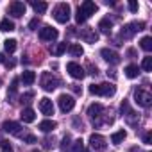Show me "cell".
<instances>
[{
	"instance_id": "277c9868",
	"label": "cell",
	"mask_w": 152,
	"mask_h": 152,
	"mask_svg": "<svg viewBox=\"0 0 152 152\" xmlns=\"http://www.w3.org/2000/svg\"><path fill=\"white\" fill-rule=\"evenodd\" d=\"M134 102H136L138 106H141V107H150V104H152V95H150L147 90L138 88V90H134Z\"/></svg>"
},
{
	"instance_id": "ba28073f",
	"label": "cell",
	"mask_w": 152,
	"mask_h": 152,
	"mask_svg": "<svg viewBox=\"0 0 152 152\" xmlns=\"http://www.w3.org/2000/svg\"><path fill=\"white\" fill-rule=\"evenodd\" d=\"M57 86H59V81L54 77L52 73H43V77H41V88L45 91H54Z\"/></svg>"
},
{
	"instance_id": "9a60e30c",
	"label": "cell",
	"mask_w": 152,
	"mask_h": 152,
	"mask_svg": "<svg viewBox=\"0 0 152 152\" xmlns=\"http://www.w3.org/2000/svg\"><path fill=\"white\" fill-rule=\"evenodd\" d=\"M81 38H83L86 43H97V39H99V34L95 32V29L88 27V29H84V31L81 32Z\"/></svg>"
},
{
	"instance_id": "74e56055",
	"label": "cell",
	"mask_w": 152,
	"mask_h": 152,
	"mask_svg": "<svg viewBox=\"0 0 152 152\" xmlns=\"http://www.w3.org/2000/svg\"><path fill=\"white\" fill-rule=\"evenodd\" d=\"M31 99H34V93H32V91H29V93L22 95V102H31Z\"/></svg>"
},
{
	"instance_id": "cb8c5ba5",
	"label": "cell",
	"mask_w": 152,
	"mask_h": 152,
	"mask_svg": "<svg viewBox=\"0 0 152 152\" xmlns=\"http://www.w3.org/2000/svg\"><path fill=\"white\" fill-rule=\"evenodd\" d=\"M0 31L2 32H13L15 31V23L9 18H4L2 22H0Z\"/></svg>"
},
{
	"instance_id": "f1b7e54d",
	"label": "cell",
	"mask_w": 152,
	"mask_h": 152,
	"mask_svg": "<svg viewBox=\"0 0 152 152\" xmlns=\"http://www.w3.org/2000/svg\"><path fill=\"white\" fill-rule=\"evenodd\" d=\"M4 48H6V52L13 54L16 50V39H6L4 41Z\"/></svg>"
},
{
	"instance_id": "7bdbcfd3",
	"label": "cell",
	"mask_w": 152,
	"mask_h": 152,
	"mask_svg": "<svg viewBox=\"0 0 152 152\" xmlns=\"http://www.w3.org/2000/svg\"><path fill=\"white\" fill-rule=\"evenodd\" d=\"M6 59H4V54H0V63H4Z\"/></svg>"
},
{
	"instance_id": "44dd1931",
	"label": "cell",
	"mask_w": 152,
	"mask_h": 152,
	"mask_svg": "<svg viewBox=\"0 0 152 152\" xmlns=\"http://www.w3.org/2000/svg\"><path fill=\"white\" fill-rule=\"evenodd\" d=\"M125 75L129 79H136L140 75V66L138 64H127L125 66Z\"/></svg>"
},
{
	"instance_id": "b9f144b4",
	"label": "cell",
	"mask_w": 152,
	"mask_h": 152,
	"mask_svg": "<svg viewBox=\"0 0 152 152\" xmlns=\"http://www.w3.org/2000/svg\"><path fill=\"white\" fill-rule=\"evenodd\" d=\"M72 90H73L75 93H81V88H79L77 84H72Z\"/></svg>"
},
{
	"instance_id": "7c38bea8",
	"label": "cell",
	"mask_w": 152,
	"mask_h": 152,
	"mask_svg": "<svg viewBox=\"0 0 152 152\" xmlns=\"http://www.w3.org/2000/svg\"><path fill=\"white\" fill-rule=\"evenodd\" d=\"M100 56H102V59L107 61L109 64H118V63L122 61L120 56H118L115 50H111V48H102V50H100Z\"/></svg>"
},
{
	"instance_id": "8fae6325",
	"label": "cell",
	"mask_w": 152,
	"mask_h": 152,
	"mask_svg": "<svg viewBox=\"0 0 152 152\" xmlns=\"http://www.w3.org/2000/svg\"><path fill=\"white\" fill-rule=\"evenodd\" d=\"M7 11H9L11 16L20 18V16L25 15V4H23V2H18V0H15V2L9 4V9H7Z\"/></svg>"
},
{
	"instance_id": "ac0fdd59",
	"label": "cell",
	"mask_w": 152,
	"mask_h": 152,
	"mask_svg": "<svg viewBox=\"0 0 152 152\" xmlns=\"http://www.w3.org/2000/svg\"><path fill=\"white\" fill-rule=\"evenodd\" d=\"M111 29H113V22H111L109 18H102V20L99 22V31H100L102 34H111Z\"/></svg>"
},
{
	"instance_id": "484cf974",
	"label": "cell",
	"mask_w": 152,
	"mask_h": 152,
	"mask_svg": "<svg viewBox=\"0 0 152 152\" xmlns=\"http://www.w3.org/2000/svg\"><path fill=\"white\" fill-rule=\"evenodd\" d=\"M50 52H52L54 56H63V54L66 52V43H56V45L50 48Z\"/></svg>"
},
{
	"instance_id": "7a4b0ae2",
	"label": "cell",
	"mask_w": 152,
	"mask_h": 152,
	"mask_svg": "<svg viewBox=\"0 0 152 152\" xmlns=\"http://www.w3.org/2000/svg\"><path fill=\"white\" fill-rule=\"evenodd\" d=\"M70 13H72V9H70V4H66V2H61L54 7V18L59 23H66L70 20Z\"/></svg>"
},
{
	"instance_id": "1f68e13d",
	"label": "cell",
	"mask_w": 152,
	"mask_h": 152,
	"mask_svg": "<svg viewBox=\"0 0 152 152\" xmlns=\"http://www.w3.org/2000/svg\"><path fill=\"white\" fill-rule=\"evenodd\" d=\"M0 147H2V152H13V147L7 140H2L0 141Z\"/></svg>"
},
{
	"instance_id": "5b68a950",
	"label": "cell",
	"mask_w": 152,
	"mask_h": 152,
	"mask_svg": "<svg viewBox=\"0 0 152 152\" xmlns=\"http://www.w3.org/2000/svg\"><path fill=\"white\" fill-rule=\"evenodd\" d=\"M57 104H59V109H61L63 113H70V111L75 107V99H73L72 95H66V93H63V95H59V99H57Z\"/></svg>"
},
{
	"instance_id": "836d02e7",
	"label": "cell",
	"mask_w": 152,
	"mask_h": 152,
	"mask_svg": "<svg viewBox=\"0 0 152 152\" xmlns=\"http://www.w3.org/2000/svg\"><path fill=\"white\" fill-rule=\"evenodd\" d=\"M70 140H72L70 134H66V136L63 138V141H61V148H63V150H66V148L70 147Z\"/></svg>"
},
{
	"instance_id": "4316f807",
	"label": "cell",
	"mask_w": 152,
	"mask_h": 152,
	"mask_svg": "<svg viewBox=\"0 0 152 152\" xmlns=\"http://www.w3.org/2000/svg\"><path fill=\"white\" fill-rule=\"evenodd\" d=\"M140 47H141L145 52H150V50H152V38H150V36H145V38H141V41H140Z\"/></svg>"
},
{
	"instance_id": "ffe728a7",
	"label": "cell",
	"mask_w": 152,
	"mask_h": 152,
	"mask_svg": "<svg viewBox=\"0 0 152 152\" xmlns=\"http://www.w3.org/2000/svg\"><path fill=\"white\" fill-rule=\"evenodd\" d=\"M39 131H43V132H52L56 127H57V124L54 122V120H43V122H39Z\"/></svg>"
},
{
	"instance_id": "52a82bcc",
	"label": "cell",
	"mask_w": 152,
	"mask_h": 152,
	"mask_svg": "<svg viewBox=\"0 0 152 152\" xmlns=\"http://www.w3.org/2000/svg\"><path fill=\"white\" fill-rule=\"evenodd\" d=\"M102 113H104V107H102V104H91L90 107H88V116L93 120V125L95 127H99L102 122L99 120L100 116H102Z\"/></svg>"
},
{
	"instance_id": "f35d334b",
	"label": "cell",
	"mask_w": 152,
	"mask_h": 152,
	"mask_svg": "<svg viewBox=\"0 0 152 152\" xmlns=\"http://www.w3.org/2000/svg\"><path fill=\"white\" fill-rule=\"evenodd\" d=\"M150 140H152V134H150V132H147V134L143 136V141H145V143H150Z\"/></svg>"
},
{
	"instance_id": "e575fe53",
	"label": "cell",
	"mask_w": 152,
	"mask_h": 152,
	"mask_svg": "<svg viewBox=\"0 0 152 152\" xmlns=\"http://www.w3.org/2000/svg\"><path fill=\"white\" fill-rule=\"evenodd\" d=\"M138 2H136V0H131V2H129V11L131 13H138Z\"/></svg>"
},
{
	"instance_id": "d4e9b609",
	"label": "cell",
	"mask_w": 152,
	"mask_h": 152,
	"mask_svg": "<svg viewBox=\"0 0 152 152\" xmlns=\"http://www.w3.org/2000/svg\"><path fill=\"white\" fill-rule=\"evenodd\" d=\"M31 6H32V9H34L38 15H43V13L48 9V4H47V2H34V0H32Z\"/></svg>"
},
{
	"instance_id": "83f0119b",
	"label": "cell",
	"mask_w": 152,
	"mask_h": 152,
	"mask_svg": "<svg viewBox=\"0 0 152 152\" xmlns=\"http://www.w3.org/2000/svg\"><path fill=\"white\" fill-rule=\"evenodd\" d=\"M70 152H84V141H83V140H75V141L72 143Z\"/></svg>"
},
{
	"instance_id": "7402d4cb",
	"label": "cell",
	"mask_w": 152,
	"mask_h": 152,
	"mask_svg": "<svg viewBox=\"0 0 152 152\" xmlns=\"http://www.w3.org/2000/svg\"><path fill=\"white\" fill-rule=\"evenodd\" d=\"M125 138H127V132H125L124 129H120V131H116V132H113V134H111V143L120 145Z\"/></svg>"
},
{
	"instance_id": "8d00e7d4",
	"label": "cell",
	"mask_w": 152,
	"mask_h": 152,
	"mask_svg": "<svg viewBox=\"0 0 152 152\" xmlns=\"http://www.w3.org/2000/svg\"><path fill=\"white\" fill-rule=\"evenodd\" d=\"M38 25H39V20H38V18H32V20H31V23H29V29H31V31H36V27H38Z\"/></svg>"
},
{
	"instance_id": "ee69618b",
	"label": "cell",
	"mask_w": 152,
	"mask_h": 152,
	"mask_svg": "<svg viewBox=\"0 0 152 152\" xmlns=\"http://www.w3.org/2000/svg\"><path fill=\"white\" fill-rule=\"evenodd\" d=\"M32 152H41V150H32Z\"/></svg>"
},
{
	"instance_id": "e0dca14e",
	"label": "cell",
	"mask_w": 152,
	"mask_h": 152,
	"mask_svg": "<svg viewBox=\"0 0 152 152\" xmlns=\"http://www.w3.org/2000/svg\"><path fill=\"white\" fill-rule=\"evenodd\" d=\"M20 116H22V120H23L25 124H32V122L36 120V113H34V109H31V107H25V109H22Z\"/></svg>"
},
{
	"instance_id": "4fadbf2b",
	"label": "cell",
	"mask_w": 152,
	"mask_h": 152,
	"mask_svg": "<svg viewBox=\"0 0 152 152\" xmlns=\"http://www.w3.org/2000/svg\"><path fill=\"white\" fill-rule=\"evenodd\" d=\"M2 129H4L6 132L13 134V136H20V134H22V125H20L18 122H11V120H7V122H4Z\"/></svg>"
},
{
	"instance_id": "6da1fadb",
	"label": "cell",
	"mask_w": 152,
	"mask_h": 152,
	"mask_svg": "<svg viewBox=\"0 0 152 152\" xmlns=\"http://www.w3.org/2000/svg\"><path fill=\"white\" fill-rule=\"evenodd\" d=\"M91 95H102V97H113L116 93V86L113 83H104V84H91L90 86Z\"/></svg>"
},
{
	"instance_id": "ab89813d",
	"label": "cell",
	"mask_w": 152,
	"mask_h": 152,
	"mask_svg": "<svg viewBox=\"0 0 152 152\" xmlns=\"http://www.w3.org/2000/svg\"><path fill=\"white\" fill-rule=\"evenodd\" d=\"M4 63H6V66H7V68H13V66L16 64V63H15L13 59H9V61H4Z\"/></svg>"
},
{
	"instance_id": "9c48e42d",
	"label": "cell",
	"mask_w": 152,
	"mask_h": 152,
	"mask_svg": "<svg viewBox=\"0 0 152 152\" xmlns=\"http://www.w3.org/2000/svg\"><path fill=\"white\" fill-rule=\"evenodd\" d=\"M57 36H59L57 29H54L50 25H45L43 29H39V39H43V41H56Z\"/></svg>"
},
{
	"instance_id": "d590c367",
	"label": "cell",
	"mask_w": 152,
	"mask_h": 152,
	"mask_svg": "<svg viewBox=\"0 0 152 152\" xmlns=\"http://www.w3.org/2000/svg\"><path fill=\"white\" fill-rule=\"evenodd\" d=\"M23 141H25V143H36L38 138H36L34 134H27V136H23Z\"/></svg>"
},
{
	"instance_id": "5bb4252c",
	"label": "cell",
	"mask_w": 152,
	"mask_h": 152,
	"mask_svg": "<svg viewBox=\"0 0 152 152\" xmlns=\"http://www.w3.org/2000/svg\"><path fill=\"white\" fill-rule=\"evenodd\" d=\"M39 111H41L45 116L54 115V104H52V100L47 99V97H43V99L39 100Z\"/></svg>"
},
{
	"instance_id": "2e32d148",
	"label": "cell",
	"mask_w": 152,
	"mask_h": 152,
	"mask_svg": "<svg viewBox=\"0 0 152 152\" xmlns=\"http://www.w3.org/2000/svg\"><path fill=\"white\" fill-rule=\"evenodd\" d=\"M84 15H86V18H90L91 15H95V11H97V4L95 2H91V0H86V2H83L81 4V7H79Z\"/></svg>"
},
{
	"instance_id": "4dcf8cb0",
	"label": "cell",
	"mask_w": 152,
	"mask_h": 152,
	"mask_svg": "<svg viewBox=\"0 0 152 152\" xmlns=\"http://www.w3.org/2000/svg\"><path fill=\"white\" fill-rule=\"evenodd\" d=\"M16 90H18V79H13V83L9 86V99H11V102H13V99L16 95Z\"/></svg>"
},
{
	"instance_id": "60d3db41",
	"label": "cell",
	"mask_w": 152,
	"mask_h": 152,
	"mask_svg": "<svg viewBox=\"0 0 152 152\" xmlns=\"http://www.w3.org/2000/svg\"><path fill=\"white\" fill-rule=\"evenodd\" d=\"M111 75V79H116V72L115 70H107V77Z\"/></svg>"
},
{
	"instance_id": "603a6c76",
	"label": "cell",
	"mask_w": 152,
	"mask_h": 152,
	"mask_svg": "<svg viewBox=\"0 0 152 152\" xmlns=\"http://www.w3.org/2000/svg\"><path fill=\"white\" fill-rule=\"evenodd\" d=\"M68 52H70V56H72V57H81V56L84 54L83 47H81V45H77V43L68 45Z\"/></svg>"
},
{
	"instance_id": "d6a6232c",
	"label": "cell",
	"mask_w": 152,
	"mask_h": 152,
	"mask_svg": "<svg viewBox=\"0 0 152 152\" xmlns=\"http://www.w3.org/2000/svg\"><path fill=\"white\" fill-rule=\"evenodd\" d=\"M75 20H77V23H84L88 18H86V15H84L81 9H77V15H75Z\"/></svg>"
},
{
	"instance_id": "d6986e66",
	"label": "cell",
	"mask_w": 152,
	"mask_h": 152,
	"mask_svg": "<svg viewBox=\"0 0 152 152\" xmlns=\"http://www.w3.org/2000/svg\"><path fill=\"white\" fill-rule=\"evenodd\" d=\"M34 81H36V73H34V72L27 70V72L22 73V83H23V86H32Z\"/></svg>"
},
{
	"instance_id": "8992f818",
	"label": "cell",
	"mask_w": 152,
	"mask_h": 152,
	"mask_svg": "<svg viewBox=\"0 0 152 152\" xmlns=\"http://www.w3.org/2000/svg\"><path fill=\"white\" fill-rule=\"evenodd\" d=\"M90 147H91L93 150H97V152H102V150H106L107 141H106V138H104L102 134L93 132V134L90 136Z\"/></svg>"
},
{
	"instance_id": "30bf717a",
	"label": "cell",
	"mask_w": 152,
	"mask_h": 152,
	"mask_svg": "<svg viewBox=\"0 0 152 152\" xmlns=\"http://www.w3.org/2000/svg\"><path fill=\"white\" fill-rule=\"evenodd\" d=\"M66 72L72 75L73 79H84V75H86L84 73V68L81 64H77V63H73V61L66 64Z\"/></svg>"
},
{
	"instance_id": "3957f363",
	"label": "cell",
	"mask_w": 152,
	"mask_h": 152,
	"mask_svg": "<svg viewBox=\"0 0 152 152\" xmlns=\"http://www.w3.org/2000/svg\"><path fill=\"white\" fill-rule=\"evenodd\" d=\"M143 29H145V23H143V22H131V23H127V25L122 29L120 36H122L124 39H129V38H132L136 32H140V31H143Z\"/></svg>"
},
{
	"instance_id": "f546056e",
	"label": "cell",
	"mask_w": 152,
	"mask_h": 152,
	"mask_svg": "<svg viewBox=\"0 0 152 152\" xmlns=\"http://www.w3.org/2000/svg\"><path fill=\"white\" fill-rule=\"evenodd\" d=\"M141 68H143L145 72H152V57H150V56L143 57V61H141Z\"/></svg>"
}]
</instances>
